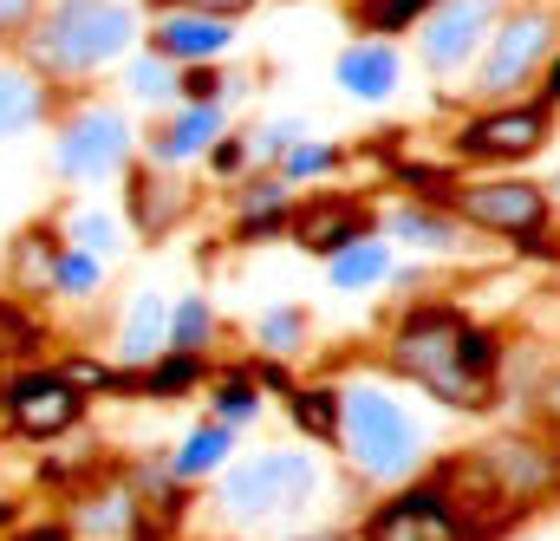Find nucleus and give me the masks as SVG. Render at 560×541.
Returning a JSON list of instances; mask_svg holds the SVG:
<instances>
[{
	"mask_svg": "<svg viewBox=\"0 0 560 541\" xmlns=\"http://www.w3.org/2000/svg\"><path fill=\"white\" fill-rule=\"evenodd\" d=\"M339 424H346V444H352V457H359V470L365 476H405L411 463H418V417L398 405L392 392H378V385H352L346 392V411H339Z\"/></svg>",
	"mask_w": 560,
	"mask_h": 541,
	"instance_id": "1",
	"label": "nucleus"
},
{
	"mask_svg": "<svg viewBox=\"0 0 560 541\" xmlns=\"http://www.w3.org/2000/svg\"><path fill=\"white\" fill-rule=\"evenodd\" d=\"M313 490H319L313 457H300V450H261V457H242V463L222 476V509L242 516V522L293 516V509L313 503Z\"/></svg>",
	"mask_w": 560,
	"mask_h": 541,
	"instance_id": "2",
	"label": "nucleus"
},
{
	"mask_svg": "<svg viewBox=\"0 0 560 541\" xmlns=\"http://www.w3.org/2000/svg\"><path fill=\"white\" fill-rule=\"evenodd\" d=\"M131 33L138 20L125 0H59L46 20V59L66 72H92V66H112L131 46Z\"/></svg>",
	"mask_w": 560,
	"mask_h": 541,
	"instance_id": "3",
	"label": "nucleus"
},
{
	"mask_svg": "<svg viewBox=\"0 0 560 541\" xmlns=\"http://www.w3.org/2000/svg\"><path fill=\"white\" fill-rule=\"evenodd\" d=\"M548 46H555V20L548 13H509L502 26H495V39H489V59H482V92H515L522 79H535L541 72V59H548Z\"/></svg>",
	"mask_w": 560,
	"mask_h": 541,
	"instance_id": "4",
	"label": "nucleus"
},
{
	"mask_svg": "<svg viewBox=\"0 0 560 541\" xmlns=\"http://www.w3.org/2000/svg\"><path fill=\"white\" fill-rule=\"evenodd\" d=\"M495 26V0H436L418 26V46L436 72H456Z\"/></svg>",
	"mask_w": 560,
	"mask_h": 541,
	"instance_id": "5",
	"label": "nucleus"
},
{
	"mask_svg": "<svg viewBox=\"0 0 560 541\" xmlns=\"http://www.w3.org/2000/svg\"><path fill=\"white\" fill-rule=\"evenodd\" d=\"M125 150H131L125 112H85V118H72V131L59 137V170L92 183V176H112L125 163Z\"/></svg>",
	"mask_w": 560,
	"mask_h": 541,
	"instance_id": "6",
	"label": "nucleus"
},
{
	"mask_svg": "<svg viewBox=\"0 0 560 541\" xmlns=\"http://www.w3.org/2000/svg\"><path fill=\"white\" fill-rule=\"evenodd\" d=\"M463 209L482 222V229H509V235H528L541 216H548V196L528 189V183H482L463 196Z\"/></svg>",
	"mask_w": 560,
	"mask_h": 541,
	"instance_id": "7",
	"label": "nucleus"
},
{
	"mask_svg": "<svg viewBox=\"0 0 560 541\" xmlns=\"http://www.w3.org/2000/svg\"><path fill=\"white\" fill-rule=\"evenodd\" d=\"M150 46H156V59H170V66H196V59H215V53L229 46V26L209 20V13H163V20L150 26Z\"/></svg>",
	"mask_w": 560,
	"mask_h": 541,
	"instance_id": "8",
	"label": "nucleus"
},
{
	"mask_svg": "<svg viewBox=\"0 0 560 541\" xmlns=\"http://www.w3.org/2000/svg\"><path fill=\"white\" fill-rule=\"evenodd\" d=\"M541 137H548V112H489V118H476L463 143L469 150H489V157H528V150H541Z\"/></svg>",
	"mask_w": 560,
	"mask_h": 541,
	"instance_id": "9",
	"label": "nucleus"
},
{
	"mask_svg": "<svg viewBox=\"0 0 560 541\" xmlns=\"http://www.w3.org/2000/svg\"><path fill=\"white\" fill-rule=\"evenodd\" d=\"M332 72H339V85H346L352 99H392V92H398V53H392L385 39L346 46Z\"/></svg>",
	"mask_w": 560,
	"mask_h": 541,
	"instance_id": "10",
	"label": "nucleus"
},
{
	"mask_svg": "<svg viewBox=\"0 0 560 541\" xmlns=\"http://www.w3.org/2000/svg\"><path fill=\"white\" fill-rule=\"evenodd\" d=\"M163 339H170V300L163 293H138L131 313H125V326H118V359L143 366V359L163 353Z\"/></svg>",
	"mask_w": 560,
	"mask_h": 541,
	"instance_id": "11",
	"label": "nucleus"
},
{
	"mask_svg": "<svg viewBox=\"0 0 560 541\" xmlns=\"http://www.w3.org/2000/svg\"><path fill=\"white\" fill-rule=\"evenodd\" d=\"M372 541H450V516H443V503H398V509H385L378 522H372Z\"/></svg>",
	"mask_w": 560,
	"mask_h": 541,
	"instance_id": "12",
	"label": "nucleus"
},
{
	"mask_svg": "<svg viewBox=\"0 0 560 541\" xmlns=\"http://www.w3.org/2000/svg\"><path fill=\"white\" fill-rule=\"evenodd\" d=\"M385 274H392V249H385V242H346V249L332 255L326 280L346 287V293H359V287H378Z\"/></svg>",
	"mask_w": 560,
	"mask_h": 541,
	"instance_id": "13",
	"label": "nucleus"
},
{
	"mask_svg": "<svg viewBox=\"0 0 560 541\" xmlns=\"http://www.w3.org/2000/svg\"><path fill=\"white\" fill-rule=\"evenodd\" d=\"M215 125H222V112H215V105H189L176 125H163V131H156V163H183V157H196V150L215 137Z\"/></svg>",
	"mask_w": 560,
	"mask_h": 541,
	"instance_id": "14",
	"label": "nucleus"
},
{
	"mask_svg": "<svg viewBox=\"0 0 560 541\" xmlns=\"http://www.w3.org/2000/svg\"><path fill=\"white\" fill-rule=\"evenodd\" d=\"M72 411H79V399H72L66 385H33V392H20L13 417H20V430L52 437V430H66V424H72Z\"/></svg>",
	"mask_w": 560,
	"mask_h": 541,
	"instance_id": "15",
	"label": "nucleus"
},
{
	"mask_svg": "<svg viewBox=\"0 0 560 541\" xmlns=\"http://www.w3.org/2000/svg\"><path fill=\"white\" fill-rule=\"evenodd\" d=\"M229 444H235V430H229V424H209V430H196V437L183 444V457H176V476H209V470L229 457Z\"/></svg>",
	"mask_w": 560,
	"mask_h": 541,
	"instance_id": "16",
	"label": "nucleus"
},
{
	"mask_svg": "<svg viewBox=\"0 0 560 541\" xmlns=\"http://www.w3.org/2000/svg\"><path fill=\"white\" fill-rule=\"evenodd\" d=\"M33 85L26 79H13V72H0V137H13L20 125H33Z\"/></svg>",
	"mask_w": 560,
	"mask_h": 541,
	"instance_id": "17",
	"label": "nucleus"
},
{
	"mask_svg": "<svg viewBox=\"0 0 560 541\" xmlns=\"http://www.w3.org/2000/svg\"><path fill=\"white\" fill-rule=\"evenodd\" d=\"M72 249H92V255H105V249H118V222L112 216H98V209H85V216H72Z\"/></svg>",
	"mask_w": 560,
	"mask_h": 541,
	"instance_id": "18",
	"label": "nucleus"
},
{
	"mask_svg": "<svg viewBox=\"0 0 560 541\" xmlns=\"http://www.w3.org/2000/svg\"><path fill=\"white\" fill-rule=\"evenodd\" d=\"M392 229H398V235H411V242H430V249H450V242H456V229H450L443 216H398Z\"/></svg>",
	"mask_w": 560,
	"mask_h": 541,
	"instance_id": "19",
	"label": "nucleus"
},
{
	"mask_svg": "<svg viewBox=\"0 0 560 541\" xmlns=\"http://www.w3.org/2000/svg\"><path fill=\"white\" fill-rule=\"evenodd\" d=\"M202 326H209L202 300H183V313H170V339H176V353H183V346H196V339H202Z\"/></svg>",
	"mask_w": 560,
	"mask_h": 541,
	"instance_id": "20",
	"label": "nucleus"
},
{
	"mask_svg": "<svg viewBox=\"0 0 560 541\" xmlns=\"http://www.w3.org/2000/svg\"><path fill=\"white\" fill-rule=\"evenodd\" d=\"M300 326H306V320H300L293 307H275V313L261 320V346H293V339H300Z\"/></svg>",
	"mask_w": 560,
	"mask_h": 541,
	"instance_id": "21",
	"label": "nucleus"
},
{
	"mask_svg": "<svg viewBox=\"0 0 560 541\" xmlns=\"http://www.w3.org/2000/svg\"><path fill=\"white\" fill-rule=\"evenodd\" d=\"M59 287H79V293H85V287H98V262L66 249V255H59Z\"/></svg>",
	"mask_w": 560,
	"mask_h": 541,
	"instance_id": "22",
	"label": "nucleus"
},
{
	"mask_svg": "<svg viewBox=\"0 0 560 541\" xmlns=\"http://www.w3.org/2000/svg\"><path fill=\"white\" fill-rule=\"evenodd\" d=\"M306 131V125H300V118H280V125H268V131L255 137V150H261V157H287V150H293V137Z\"/></svg>",
	"mask_w": 560,
	"mask_h": 541,
	"instance_id": "23",
	"label": "nucleus"
},
{
	"mask_svg": "<svg viewBox=\"0 0 560 541\" xmlns=\"http://www.w3.org/2000/svg\"><path fill=\"white\" fill-rule=\"evenodd\" d=\"M170 66V59H163ZM156 59H143V66H131V85H138V99H163L170 92V72H163Z\"/></svg>",
	"mask_w": 560,
	"mask_h": 541,
	"instance_id": "24",
	"label": "nucleus"
},
{
	"mask_svg": "<svg viewBox=\"0 0 560 541\" xmlns=\"http://www.w3.org/2000/svg\"><path fill=\"white\" fill-rule=\"evenodd\" d=\"M112 529H131V509H125V503H98V509L85 516V536H112Z\"/></svg>",
	"mask_w": 560,
	"mask_h": 541,
	"instance_id": "25",
	"label": "nucleus"
},
{
	"mask_svg": "<svg viewBox=\"0 0 560 541\" xmlns=\"http://www.w3.org/2000/svg\"><path fill=\"white\" fill-rule=\"evenodd\" d=\"M332 163V150L326 143H306V150H287V176H313V170H326Z\"/></svg>",
	"mask_w": 560,
	"mask_h": 541,
	"instance_id": "26",
	"label": "nucleus"
},
{
	"mask_svg": "<svg viewBox=\"0 0 560 541\" xmlns=\"http://www.w3.org/2000/svg\"><path fill=\"white\" fill-rule=\"evenodd\" d=\"M248 417H255V392H242V385H235V392H222V424H229V430H235V424H248Z\"/></svg>",
	"mask_w": 560,
	"mask_h": 541,
	"instance_id": "27",
	"label": "nucleus"
},
{
	"mask_svg": "<svg viewBox=\"0 0 560 541\" xmlns=\"http://www.w3.org/2000/svg\"><path fill=\"white\" fill-rule=\"evenodd\" d=\"M183 7H196V13L215 20V13H242V7H255V0H183Z\"/></svg>",
	"mask_w": 560,
	"mask_h": 541,
	"instance_id": "28",
	"label": "nucleus"
},
{
	"mask_svg": "<svg viewBox=\"0 0 560 541\" xmlns=\"http://www.w3.org/2000/svg\"><path fill=\"white\" fill-rule=\"evenodd\" d=\"M541 399H548V411L560 417V372H548V385H541Z\"/></svg>",
	"mask_w": 560,
	"mask_h": 541,
	"instance_id": "29",
	"label": "nucleus"
},
{
	"mask_svg": "<svg viewBox=\"0 0 560 541\" xmlns=\"http://www.w3.org/2000/svg\"><path fill=\"white\" fill-rule=\"evenodd\" d=\"M26 13V0H0V20H20Z\"/></svg>",
	"mask_w": 560,
	"mask_h": 541,
	"instance_id": "30",
	"label": "nucleus"
},
{
	"mask_svg": "<svg viewBox=\"0 0 560 541\" xmlns=\"http://www.w3.org/2000/svg\"><path fill=\"white\" fill-rule=\"evenodd\" d=\"M548 92H555V99H560V66H555V79H548Z\"/></svg>",
	"mask_w": 560,
	"mask_h": 541,
	"instance_id": "31",
	"label": "nucleus"
},
{
	"mask_svg": "<svg viewBox=\"0 0 560 541\" xmlns=\"http://www.w3.org/2000/svg\"><path fill=\"white\" fill-rule=\"evenodd\" d=\"M555 196H560V183H555Z\"/></svg>",
	"mask_w": 560,
	"mask_h": 541,
	"instance_id": "32",
	"label": "nucleus"
}]
</instances>
